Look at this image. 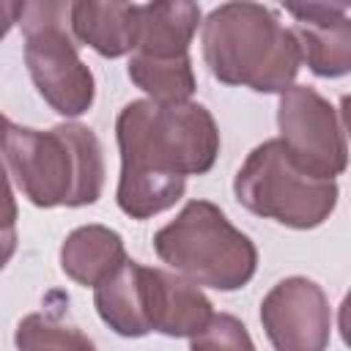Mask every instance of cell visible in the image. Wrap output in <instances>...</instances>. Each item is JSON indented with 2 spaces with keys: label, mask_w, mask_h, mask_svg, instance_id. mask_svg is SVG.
<instances>
[{
  "label": "cell",
  "mask_w": 351,
  "mask_h": 351,
  "mask_svg": "<svg viewBox=\"0 0 351 351\" xmlns=\"http://www.w3.org/2000/svg\"><path fill=\"white\" fill-rule=\"evenodd\" d=\"M19 8H22V3L0 0V38H5L8 30L14 27V22L19 19Z\"/></svg>",
  "instance_id": "cell-19"
},
{
  "label": "cell",
  "mask_w": 351,
  "mask_h": 351,
  "mask_svg": "<svg viewBox=\"0 0 351 351\" xmlns=\"http://www.w3.org/2000/svg\"><path fill=\"white\" fill-rule=\"evenodd\" d=\"M121 148L118 206L148 219L181 200L189 176H203L219 154L214 115L197 101H129L115 121Z\"/></svg>",
  "instance_id": "cell-1"
},
{
  "label": "cell",
  "mask_w": 351,
  "mask_h": 351,
  "mask_svg": "<svg viewBox=\"0 0 351 351\" xmlns=\"http://www.w3.org/2000/svg\"><path fill=\"white\" fill-rule=\"evenodd\" d=\"M129 77L132 82L151 96V101H189L195 93V71L189 55L178 58H151L143 52H134L129 60Z\"/></svg>",
  "instance_id": "cell-15"
},
{
  "label": "cell",
  "mask_w": 351,
  "mask_h": 351,
  "mask_svg": "<svg viewBox=\"0 0 351 351\" xmlns=\"http://www.w3.org/2000/svg\"><path fill=\"white\" fill-rule=\"evenodd\" d=\"M71 3H22L25 66L41 99L60 115H82L93 104V74L80 60L71 25Z\"/></svg>",
  "instance_id": "cell-6"
},
{
  "label": "cell",
  "mask_w": 351,
  "mask_h": 351,
  "mask_svg": "<svg viewBox=\"0 0 351 351\" xmlns=\"http://www.w3.org/2000/svg\"><path fill=\"white\" fill-rule=\"evenodd\" d=\"M93 304L101 321L123 335V337H143L148 335L145 321V302H143V263L123 261L107 280L93 288Z\"/></svg>",
  "instance_id": "cell-14"
},
{
  "label": "cell",
  "mask_w": 351,
  "mask_h": 351,
  "mask_svg": "<svg viewBox=\"0 0 351 351\" xmlns=\"http://www.w3.org/2000/svg\"><path fill=\"white\" fill-rule=\"evenodd\" d=\"M69 25L74 38L104 58H121L137 44V3H71Z\"/></svg>",
  "instance_id": "cell-11"
},
{
  "label": "cell",
  "mask_w": 351,
  "mask_h": 351,
  "mask_svg": "<svg viewBox=\"0 0 351 351\" xmlns=\"http://www.w3.org/2000/svg\"><path fill=\"white\" fill-rule=\"evenodd\" d=\"M3 151L16 186L33 206H90L101 195V143L82 123H58L49 132L11 123Z\"/></svg>",
  "instance_id": "cell-3"
},
{
  "label": "cell",
  "mask_w": 351,
  "mask_h": 351,
  "mask_svg": "<svg viewBox=\"0 0 351 351\" xmlns=\"http://www.w3.org/2000/svg\"><path fill=\"white\" fill-rule=\"evenodd\" d=\"M203 58L225 85L282 93L299 74L302 52L291 27L261 3H225L203 22Z\"/></svg>",
  "instance_id": "cell-2"
},
{
  "label": "cell",
  "mask_w": 351,
  "mask_h": 351,
  "mask_svg": "<svg viewBox=\"0 0 351 351\" xmlns=\"http://www.w3.org/2000/svg\"><path fill=\"white\" fill-rule=\"evenodd\" d=\"M14 343L19 351H96V346L60 313H30L19 321Z\"/></svg>",
  "instance_id": "cell-16"
},
{
  "label": "cell",
  "mask_w": 351,
  "mask_h": 351,
  "mask_svg": "<svg viewBox=\"0 0 351 351\" xmlns=\"http://www.w3.org/2000/svg\"><path fill=\"white\" fill-rule=\"evenodd\" d=\"M156 255L197 288L236 291L258 269V250L247 233L230 225L219 206L192 200L154 236Z\"/></svg>",
  "instance_id": "cell-4"
},
{
  "label": "cell",
  "mask_w": 351,
  "mask_h": 351,
  "mask_svg": "<svg viewBox=\"0 0 351 351\" xmlns=\"http://www.w3.org/2000/svg\"><path fill=\"white\" fill-rule=\"evenodd\" d=\"M14 250H16V228H3L0 230V269L11 261Z\"/></svg>",
  "instance_id": "cell-20"
},
{
  "label": "cell",
  "mask_w": 351,
  "mask_h": 351,
  "mask_svg": "<svg viewBox=\"0 0 351 351\" xmlns=\"http://www.w3.org/2000/svg\"><path fill=\"white\" fill-rule=\"evenodd\" d=\"M200 8L186 0L137 5V44L134 49L151 58L186 55L197 30Z\"/></svg>",
  "instance_id": "cell-12"
},
{
  "label": "cell",
  "mask_w": 351,
  "mask_h": 351,
  "mask_svg": "<svg viewBox=\"0 0 351 351\" xmlns=\"http://www.w3.org/2000/svg\"><path fill=\"white\" fill-rule=\"evenodd\" d=\"M143 302L148 329L167 337H192L214 315L211 302L195 282L151 266H143Z\"/></svg>",
  "instance_id": "cell-10"
},
{
  "label": "cell",
  "mask_w": 351,
  "mask_h": 351,
  "mask_svg": "<svg viewBox=\"0 0 351 351\" xmlns=\"http://www.w3.org/2000/svg\"><path fill=\"white\" fill-rule=\"evenodd\" d=\"M293 22V36L302 60L318 77H343L351 69V19L346 5L307 3L285 8Z\"/></svg>",
  "instance_id": "cell-9"
},
{
  "label": "cell",
  "mask_w": 351,
  "mask_h": 351,
  "mask_svg": "<svg viewBox=\"0 0 351 351\" xmlns=\"http://www.w3.org/2000/svg\"><path fill=\"white\" fill-rule=\"evenodd\" d=\"M233 192L252 214L296 230L318 228L337 206V184L302 170L280 140H266L250 151Z\"/></svg>",
  "instance_id": "cell-5"
},
{
  "label": "cell",
  "mask_w": 351,
  "mask_h": 351,
  "mask_svg": "<svg viewBox=\"0 0 351 351\" xmlns=\"http://www.w3.org/2000/svg\"><path fill=\"white\" fill-rule=\"evenodd\" d=\"M8 129H11V121L0 112V151L5 148V137H8Z\"/></svg>",
  "instance_id": "cell-21"
},
{
  "label": "cell",
  "mask_w": 351,
  "mask_h": 351,
  "mask_svg": "<svg viewBox=\"0 0 351 351\" xmlns=\"http://www.w3.org/2000/svg\"><path fill=\"white\" fill-rule=\"evenodd\" d=\"M189 351H255V346L239 318L214 313L208 324L189 337Z\"/></svg>",
  "instance_id": "cell-17"
},
{
  "label": "cell",
  "mask_w": 351,
  "mask_h": 351,
  "mask_svg": "<svg viewBox=\"0 0 351 351\" xmlns=\"http://www.w3.org/2000/svg\"><path fill=\"white\" fill-rule=\"evenodd\" d=\"M261 324L274 351H326L332 340V307L310 277L280 280L261 302Z\"/></svg>",
  "instance_id": "cell-8"
},
{
  "label": "cell",
  "mask_w": 351,
  "mask_h": 351,
  "mask_svg": "<svg viewBox=\"0 0 351 351\" xmlns=\"http://www.w3.org/2000/svg\"><path fill=\"white\" fill-rule=\"evenodd\" d=\"M126 261L123 239L104 225H82L71 230L60 247V269L80 285L96 288Z\"/></svg>",
  "instance_id": "cell-13"
},
{
  "label": "cell",
  "mask_w": 351,
  "mask_h": 351,
  "mask_svg": "<svg viewBox=\"0 0 351 351\" xmlns=\"http://www.w3.org/2000/svg\"><path fill=\"white\" fill-rule=\"evenodd\" d=\"M3 228H16V203H14L5 165L0 162V230Z\"/></svg>",
  "instance_id": "cell-18"
},
{
  "label": "cell",
  "mask_w": 351,
  "mask_h": 351,
  "mask_svg": "<svg viewBox=\"0 0 351 351\" xmlns=\"http://www.w3.org/2000/svg\"><path fill=\"white\" fill-rule=\"evenodd\" d=\"M280 143L288 156L315 178L335 181L346 170V126L332 101L310 85H291L277 107Z\"/></svg>",
  "instance_id": "cell-7"
}]
</instances>
